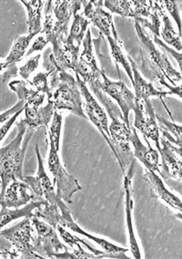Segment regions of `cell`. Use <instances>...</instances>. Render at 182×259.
<instances>
[{
  "instance_id": "cell-21",
  "label": "cell",
  "mask_w": 182,
  "mask_h": 259,
  "mask_svg": "<svg viewBox=\"0 0 182 259\" xmlns=\"http://www.w3.org/2000/svg\"><path fill=\"white\" fill-rule=\"evenodd\" d=\"M143 178L150 187V195L156 199L161 200L171 208L182 213V201L175 194H173L165 186L163 180L155 171L145 169Z\"/></svg>"
},
{
  "instance_id": "cell-7",
  "label": "cell",
  "mask_w": 182,
  "mask_h": 259,
  "mask_svg": "<svg viewBox=\"0 0 182 259\" xmlns=\"http://www.w3.org/2000/svg\"><path fill=\"white\" fill-rule=\"evenodd\" d=\"M82 6L81 1L76 0H48L45 1V20L42 31L49 43L65 36L70 19L77 14Z\"/></svg>"
},
{
  "instance_id": "cell-19",
  "label": "cell",
  "mask_w": 182,
  "mask_h": 259,
  "mask_svg": "<svg viewBox=\"0 0 182 259\" xmlns=\"http://www.w3.org/2000/svg\"><path fill=\"white\" fill-rule=\"evenodd\" d=\"M67 37L62 36L52 45V54L56 67L62 71L76 72L80 57V48L67 43Z\"/></svg>"
},
{
  "instance_id": "cell-31",
  "label": "cell",
  "mask_w": 182,
  "mask_h": 259,
  "mask_svg": "<svg viewBox=\"0 0 182 259\" xmlns=\"http://www.w3.org/2000/svg\"><path fill=\"white\" fill-rule=\"evenodd\" d=\"M161 21L163 24V27L161 29L160 36L165 41L164 43L166 45L173 47L176 51H182L181 36H179V34L175 31L172 23L166 13V11L161 16Z\"/></svg>"
},
{
  "instance_id": "cell-25",
  "label": "cell",
  "mask_w": 182,
  "mask_h": 259,
  "mask_svg": "<svg viewBox=\"0 0 182 259\" xmlns=\"http://www.w3.org/2000/svg\"><path fill=\"white\" fill-rule=\"evenodd\" d=\"M55 111V107L51 101H47V105L44 107L27 106L23 120L28 130L36 131L40 127L48 126Z\"/></svg>"
},
{
  "instance_id": "cell-36",
  "label": "cell",
  "mask_w": 182,
  "mask_h": 259,
  "mask_svg": "<svg viewBox=\"0 0 182 259\" xmlns=\"http://www.w3.org/2000/svg\"><path fill=\"white\" fill-rule=\"evenodd\" d=\"M156 118L159 122L160 129L171 134L176 141L182 143V126L176 124L171 121H168L167 119H164L163 117L158 114H156Z\"/></svg>"
},
{
  "instance_id": "cell-24",
  "label": "cell",
  "mask_w": 182,
  "mask_h": 259,
  "mask_svg": "<svg viewBox=\"0 0 182 259\" xmlns=\"http://www.w3.org/2000/svg\"><path fill=\"white\" fill-rule=\"evenodd\" d=\"M128 59L131 62L132 72H133V78H134V83L133 87L135 90V97L137 101H148L150 98H159L162 100L163 98L167 97L168 93L163 92L161 90L156 88L153 84L148 82L146 79L142 78L138 70V66L135 61L131 59V57L128 56Z\"/></svg>"
},
{
  "instance_id": "cell-39",
  "label": "cell",
  "mask_w": 182,
  "mask_h": 259,
  "mask_svg": "<svg viewBox=\"0 0 182 259\" xmlns=\"http://www.w3.org/2000/svg\"><path fill=\"white\" fill-rule=\"evenodd\" d=\"M160 132L162 133V136L165 137V139L167 140L168 145L172 150L173 152L177 153V155H179L182 158V143H179L175 140L174 137H172L169 133L164 131V130H160Z\"/></svg>"
},
{
  "instance_id": "cell-34",
  "label": "cell",
  "mask_w": 182,
  "mask_h": 259,
  "mask_svg": "<svg viewBox=\"0 0 182 259\" xmlns=\"http://www.w3.org/2000/svg\"><path fill=\"white\" fill-rule=\"evenodd\" d=\"M164 8L177 24L178 34L182 37V1H162Z\"/></svg>"
},
{
  "instance_id": "cell-8",
  "label": "cell",
  "mask_w": 182,
  "mask_h": 259,
  "mask_svg": "<svg viewBox=\"0 0 182 259\" xmlns=\"http://www.w3.org/2000/svg\"><path fill=\"white\" fill-rule=\"evenodd\" d=\"M36 236L33 238L34 251L47 258H56L58 254L69 251V248L58 238L57 230L42 219L34 217L31 218Z\"/></svg>"
},
{
  "instance_id": "cell-4",
  "label": "cell",
  "mask_w": 182,
  "mask_h": 259,
  "mask_svg": "<svg viewBox=\"0 0 182 259\" xmlns=\"http://www.w3.org/2000/svg\"><path fill=\"white\" fill-rule=\"evenodd\" d=\"M49 85L51 95L47 98L51 101L56 111H70L83 119H88L85 114L78 80L67 71L56 70L50 76Z\"/></svg>"
},
{
  "instance_id": "cell-38",
  "label": "cell",
  "mask_w": 182,
  "mask_h": 259,
  "mask_svg": "<svg viewBox=\"0 0 182 259\" xmlns=\"http://www.w3.org/2000/svg\"><path fill=\"white\" fill-rule=\"evenodd\" d=\"M25 109H26V103L22 101H19L15 104L14 106L10 108V110L1 113V115H0L1 116V119H0L1 124L5 123L7 120H10V118H12L16 113H18L19 111H25Z\"/></svg>"
},
{
  "instance_id": "cell-40",
  "label": "cell",
  "mask_w": 182,
  "mask_h": 259,
  "mask_svg": "<svg viewBox=\"0 0 182 259\" xmlns=\"http://www.w3.org/2000/svg\"><path fill=\"white\" fill-rule=\"evenodd\" d=\"M48 43H49V41L47 40V37L40 33L39 36L35 39V41L33 42L32 46L28 50L26 57H29V55H31L36 51H42L46 48Z\"/></svg>"
},
{
  "instance_id": "cell-11",
  "label": "cell",
  "mask_w": 182,
  "mask_h": 259,
  "mask_svg": "<svg viewBox=\"0 0 182 259\" xmlns=\"http://www.w3.org/2000/svg\"><path fill=\"white\" fill-rule=\"evenodd\" d=\"M110 138L117 152V161L123 174H126L131 162H133V153L131 152L132 127H129L123 121H119L116 116H110Z\"/></svg>"
},
{
  "instance_id": "cell-30",
  "label": "cell",
  "mask_w": 182,
  "mask_h": 259,
  "mask_svg": "<svg viewBox=\"0 0 182 259\" xmlns=\"http://www.w3.org/2000/svg\"><path fill=\"white\" fill-rule=\"evenodd\" d=\"M89 19H86L81 15H74L73 23L70 28V34L67 37V43L72 46L80 48L81 43H83L86 34L89 29Z\"/></svg>"
},
{
  "instance_id": "cell-1",
  "label": "cell",
  "mask_w": 182,
  "mask_h": 259,
  "mask_svg": "<svg viewBox=\"0 0 182 259\" xmlns=\"http://www.w3.org/2000/svg\"><path fill=\"white\" fill-rule=\"evenodd\" d=\"M136 33L140 45L141 64L140 69L142 73L151 80L159 82L162 79H168L172 86L182 80L181 73L173 67L167 55L156 48L153 40L146 33L144 28L135 22Z\"/></svg>"
},
{
  "instance_id": "cell-23",
  "label": "cell",
  "mask_w": 182,
  "mask_h": 259,
  "mask_svg": "<svg viewBox=\"0 0 182 259\" xmlns=\"http://www.w3.org/2000/svg\"><path fill=\"white\" fill-rule=\"evenodd\" d=\"M161 148L159 151L161 157L160 176L164 180L179 181L182 179V162L177 159L175 153L168 146L165 137H160Z\"/></svg>"
},
{
  "instance_id": "cell-28",
  "label": "cell",
  "mask_w": 182,
  "mask_h": 259,
  "mask_svg": "<svg viewBox=\"0 0 182 259\" xmlns=\"http://www.w3.org/2000/svg\"><path fill=\"white\" fill-rule=\"evenodd\" d=\"M47 201H32L19 208H1V229L10 223L20 218H31L35 217V211Z\"/></svg>"
},
{
  "instance_id": "cell-20",
  "label": "cell",
  "mask_w": 182,
  "mask_h": 259,
  "mask_svg": "<svg viewBox=\"0 0 182 259\" xmlns=\"http://www.w3.org/2000/svg\"><path fill=\"white\" fill-rule=\"evenodd\" d=\"M37 196L30 186L24 181H12L1 196V208H19L28 203L36 201Z\"/></svg>"
},
{
  "instance_id": "cell-41",
  "label": "cell",
  "mask_w": 182,
  "mask_h": 259,
  "mask_svg": "<svg viewBox=\"0 0 182 259\" xmlns=\"http://www.w3.org/2000/svg\"><path fill=\"white\" fill-rule=\"evenodd\" d=\"M22 113V111H19L18 113H16L12 118H10V120H7L5 123H3L1 126V143H3V141L5 139L6 135H8V133L10 132V128L12 127V125L14 124L16 120L18 119L20 114Z\"/></svg>"
},
{
  "instance_id": "cell-14",
  "label": "cell",
  "mask_w": 182,
  "mask_h": 259,
  "mask_svg": "<svg viewBox=\"0 0 182 259\" xmlns=\"http://www.w3.org/2000/svg\"><path fill=\"white\" fill-rule=\"evenodd\" d=\"M102 92L117 102L122 111L123 121L131 128L130 113L135 110V93H132L122 80L113 81L108 79L105 72L103 73Z\"/></svg>"
},
{
  "instance_id": "cell-3",
  "label": "cell",
  "mask_w": 182,
  "mask_h": 259,
  "mask_svg": "<svg viewBox=\"0 0 182 259\" xmlns=\"http://www.w3.org/2000/svg\"><path fill=\"white\" fill-rule=\"evenodd\" d=\"M104 6L111 13L123 18H132L142 28H149L154 36H160L161 16L166 11L162 1L145 0H107Z\"/></svg>"
},
{
  "instance_id": "cell-29",
  "label": "cell",
  "mask_w": 182,
  "mask_h": 259,
  "mask_svg": "<svg viewBox=\"0 0 182 259\" xmlns=\"http://www.w3.org/2000/svg\"><path fill=\"white\" fill-rule=\"evenodd\" d=\"M107 41L110 47V51H111V56L114 60V62L117 67V72L119 75V65H122V68L126 71L128 77L131 79V83L133 85L134 83V78H133V72H132V68H131V62L128 59V56L125 55L123 51V44L120 39H116L115 37H107Z\"/></svg>"
},
{
  "instance_id": "cell-42",
  "label": "cell",
  "mask_w": 182,
  "mask_h": 259,
  "mask_svg": "<svg viewBox=\"0 0 182 259\" xmlns=\"http://www.w3.org/2000/svg\"><path fill=\"white\" fill-rule=\"evenodd\" d=\"M161 86H165L166 88L168 90V94H172V95H176L177 97L182 99V84L179 86H172L170 84L168 83L166 81V79H162L159 82Z\"/></svg>"
},
{
  "instance_id": "cell-13",
  "label": "cell",
  "mask_w": 182,
  "mask_h": 259,
  "mask_svg": "<svg viewBox=\"0 0 182 259\" xmlns=\"http://www.w3.org/2000/svg\"><path fill=\"white\" fill-rule=\"evenodd\" d=\"M57 204H58L61 212L59 226L66 227V228L70 229L72 232H76V233L80 234L81 236H85V237L89 238L90 240L94 241L99 246H101L105 252H107V253L110 254L113 258H130L128 255H126L127 252L129 251L128 248L115 245V244H113L111 242L106 240L104 238H100V237H98V236H93V235L89 234L88 232L85 231L84 229H82L74 221V219L72 218V214L70 213V209L68 208V206L66 205L65 202L59 198Z\"/></svg>"
},
{
  "instance_id": "cell-2",
  "label": "cell",
  "mask_w": 182,
  "mask_h": 259,
  "mask_svg": "<svg viewBox=\"0 0 182 259\" xmlns=\"http://www.w3.org/2000/svg\"><path fill=\"white\" fill-rule=\"evenodd\" d=\"M18 134L7 146L0 149V176L1 194H5L10 183L15 180H23L24 159L28 144L35 131L28 130L23 119L17 122Z\"/></svg>"
},
{
  "instance_id": "cell-18",
  "label": "cell",
  "mask_w": 182,
  "mask_h": 259,
  "mask_svg": "<svg viewBox=\"0 0 182 259\" xmlns=\"http://www.w3.org/2000/svg\"><path fill=\"white\" fill-rule=\"evenodd\" d=\"M35 36V34H28L26 36L17 37L9 55L1 63V80L3 83L10 79L16 78L19 75V68L17 67V64L22 60L24 56L27 55L29 43Z\"/></svg>"
},
{
  "instance_id": "cell-43",
  "label": "cell",
  "mask_w": 182,
  "mask_h": 259,
  "mask_svg": "<svg viewBox=\"0 0 182 259\" xmlns=\"http://www.w3.org/2000/svg\"><path fill=\"white\" fill-rule=\"evenodd\" d=\"M176 217H177V219H179V220L182 221V213H176Z\"/></svg>"
},
{
  "instance_id": "cell-17",
  "label": "cell",
  "mask_w": 182,
  "mask_h": 259,
  "mask_svg": "<svg viewBox=\"0 0 182 259\" xmlns=\"http://www.w3.org/2000/svg\"><path fill=\"white\" fill-rule=\"evenodd\" d=\"M134 163L135 160L131 162V166L129 167L128 171L124 176V194H125V212H126V225L128 229V236L131 246V251L134 258H142L140 252V245L136 236L134 224H133V191H132V178L134 171Z\"/></svg>"
},
{
  "instance_id": "cell-5",
  "label": "cell",
  "mask_w": 182,
  "mask_h": 259,
  "mask_svg": "<svg viewBox=\"0 0 182 259\" xmlns=\"http://www.w3.org/2000/svg\"><path fill=\"white\" fill-rule=\"evenodd\" d=\"M31 219L25 218L14 227L0 232V258H43L33 247Z\"/></svg>"
},
{
  "instance_id": "cell-12",
  "label": "cell",
  "mask_w": 182,
  "mask_h": 259,
  "mask_svg": "<svg viewBox=\"0 0 182 259\" xmlns=\"http://www.w3.org/2000/svg\"><path fill=\"white\" fill-rule=\"evenodd\" d=\"M135 120L133 127L141 133L145 139H150L154 143L157 150L159 151L160 146V128L157 122L154 109L150 102L148 101H137L134 110Z\"/></svg>"
},
{
  "instance_id": "cell-35",
  "label": "cell",
  "mask_w": 182,
  "mask_h": 259,
  "mask_svg": "<svg viewBox=\"0 0 182 259\" xmlns=\"http://www.w3.org/2000/svg\"><path fill=\"white\" fill-rule=\"evenodd\" d=\"M40 58H41L40 54L31 57L19 68V75L22 77V79L28 81L29 84H30V80H29L30 76L35 70L38 69Z\"/></svg>"
},
{
  "instance_id": "cell-9",
  "label": "cell",
  "mask_w": 182,
  "mask_h": 259,
  "mask_svg": "<svg viewBox=\"0 0 182 259\" xmlns=\"http://www.w3.org/2000/svg\"><path fill=\"white\" fill-rule=\"evenodd\" d=\"M48 170L53 176V184L56 186L57 196L65 203L71 204L73 195L82 189L79 181L70 176L62 164L58 152L49 149L47 158Z\"/></svg>"
},
{
  "instance_id": "cell-16",
  "label": "cell",
  "mask_w": 182,
  "mask_h": 259,
  "mask_svg": "<svg viewBox=\"0 0 182 259\" xmlns=\"http://www.w3.org/2000/svg\"><path fill=\"white\" fill-rule=\"evenodd\" d=\"M81 2L84 6V16L86 19H89V22L98 28L105 37H112L119 39L113 22L112 15L102 9L104 1L89 0Z\"/></svg>"
},
{
  "instance_id": "cell-22",
  "label": "cell",
  "mask_w": 182,
  "mask_h": 259,
  "mask_svg": "<svg viewBox=\"0 0 182 259\" xmlns=\"http://www.w3.org/2000/svg\"><path fill=\"white\" fill-rule=\"evenodd\" d=\"M147 141V146L142 144L140 141V137L137 133V130L132 127V135H131V145L133 146L134 152L133 155L140 161L143 165L145 169L149 171H155L160 175V169H159V153L158 150L151 147L150 143Z\"/></svg>"
},
{
  "instance_id": "cell-10",
  "label": "cell",
  "mask_w": 182,
  "mask_h": 259,
  "mask_svg": "<svg viewBox=\"0 0 182 259\" xmlns=\"http://www.w3.org/2000/svg\"><path fill=\"white\" fill-rule=\"evenodd\" d=\"M76 79L78 80V83L80 86V93L82 94V97L84 99L83 109L87 118L89 119L94 126L98 130L100 135H102L104 140L107 142L108 146L111 149L113 154L117 159V152L114 147L111 138H110V132L108 127V119L107 113L104 111L102 107L98 103V101L95 99L92 93L89 92L87 85L80 79V77L76 76Z\"/></svg>"
},
{
  "instance_id": "cell-6",
  "label": "cell",
  "mask_w": 182,
  "mask_h": 259,
  "mask_svg": "<svg viewBox=\"0 0 182 259\" xmlns=\"http://www.w3.org/2000/svg\"><path fill=\"white\" fill-rule=\"evenodd\" d=\"M103 73L104 70L98 67L97 60L95 59L93 39L91 37V31L89 28L83 40V50L80 53V61L75 74L80 77V79L86 85L89 86V88L95 93L96 97L98 98V101L102 102L103 105L108 111L109 116H115L109 101L102 92Z\"/></svg>"
},
{
  "instance_id": "cell-15",
  "label": "cell",
  "mask_w": 182,
  "mask_h": 259,
  "mask_svg": "<svg viewBox=\"0 0 182 259\" xmlns=\"http://www.w3.org/2000/svg\"><path fill=\"white\" fill-rule=\"evenodd\" d=\"M35 151L38 158V171L36 176H24L23 180L26 184H28L30 188L32 189L33 193L36 194L38 201H47L49 204L57 203L59 197L57 196L55 191L54 184H52L51 180L47 176V172L44 168V162L42 156L39 153L38 144L35 145Z\"/></svg>"
},
{
  "instance_id": "cell-37",
  "label": "cell",
  "mask_w": 182,
  "mask_h": 259,
  "mask_svg": "<svg viewBox=\"0 0 182 259\" xmlns=\"http://www.w3.org/2000/svg\"><path fill=\"white\" fill-rule=\"evenodd\" d=\"M153 41H154L158 46L160 47L161 49H163V50L167 51L168 54H170V55L172 56L173 58L176 60L182 75V52H179V51H176V50H174V49L169 48V47H168V45H166L163 41H161L159 37H156V36L153 37Z\"/></svg>"
},
{
  "instance_id": "cell-32",
  "label": "cell",
  "mask_w": 182,
  "mask_h": 259,
  "mask_svg": "<svg viewBox=\"0 0 182 259\" xmlns=\"http://www.w3.org/2000/svg\"><path fill=\"white\" fill-rule=\"evenodd\" d=\"M35 217L42 219L45 222L48 223L50 226L55 227L56 229L59 226V219L61 217L60 209L58 204L57 203L49 204L48 202H45L44 204L36 209Z\"/></svg>"
},
{
  "instance_id": "cell-26",
  "label": "cell",
  "mask_w": 182,
  "mask_h": 259,
  "mask_svg": "<svg viewBox=\"0 0 182 259\" xmlns=\"http://www.w3.org/2000/svg\"><path fill=\"white\" fill-rule=\"evenodd\" d=\"M9 87L18 95L19 101H22L26 103V107H40L44 102L45 94L28 88L27 83L24 80H12L9 84Z\"/></svg>"
},
{
  "instance_id": "cell-27",
  "label": "cell",
  "mask_w": 182,
  "mask_h": 259,
  "mask_svg": "<svg viewBox=\"0 0 182 259\" xmlns=\"http://www.w3.org/2000/svg\"><path fill=\"white\" fill-rule=\"evenodd\" d=\"M21 4H23L27 10L28 14V34L38 35L42 31L43 7H45V1L41 0H21Z\"/></svg>"
},
{
  "instance_id": "cell-33",
  "label": "cell",
  "mask_w": 182,
  "mask_h": 259,
  "mask_svg": "<svg viewBox=\"0 0 182 259\" xmlns=\"http://www.w3.org/2000/svg\"><path fill=\"white\" fill-rule=\"evenodd\" d=\"M63 117L58 111H55L52 118L51 124L48 128V141L49 149L59 153L60 150L61 132H62Z\"/></svg>"
}]
</instances>
